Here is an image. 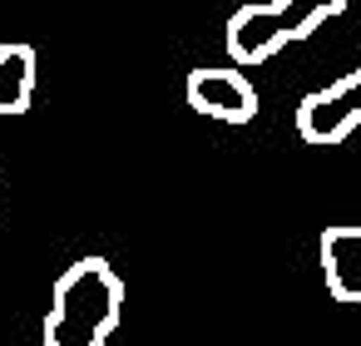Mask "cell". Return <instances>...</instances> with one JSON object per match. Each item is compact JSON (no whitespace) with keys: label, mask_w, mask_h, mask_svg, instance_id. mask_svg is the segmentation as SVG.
I'll return each instance as SVG.
<instances>
[{"label":"cell","mask_w":361,"mask_h":346,"mask_svg":"<svg viewBox=\"0 0 361 346\" xmlns=\"http://www.w3.org/2000/svg\"><path fill=\"white\" fill-rule=\"evenodd\" d=\"M124 316V277L109 257H80L55 277L45 346H104Z\"/></svg>","instance_id":"obj_1"},{"label":"cell","mask_w":361,"mask_h":346,"mask_svg":"<svg viewBox=\"0 0 361 346\" xmlns=\"http://www.w3.org/2000/svg\"><path fill=\"white\" fill-rule=\"evenodd\" d=\"M341 11H346V0H267V6H243V11H233L223 45H228L238 70H257L282 45L317 35Z\"/></svg>","instance_id":"obj_2"},{"label":"cell","mask_w":361,"mask_h":346,"mask_svg":"<svg viewBox=\"0 0 361 346\" xmlns=\"http://www.w3.org/2000/svg\"><path fill=\"white\" fill-rule=\"evenodd\" d=\"M356 129H361V70H351V75L312 89L297 104V134L307 144L331 149V144H346Z\"/></svg>","instance_id":"obj_3"},{"label":"cell","mask_w":361,"mask_h":346,"mask_svg":"<svg viewBox=\"0 0 361 346\" xmlns=\"http://www.w3.org/2000/svg\"><path fill=\"white\" fill-rule=\"evenodd\" d=\"M188 109L208 114L218 124H252L257 119V89L247 80V70L238 65H198L183 85Z\"/></svg>","instance_id":"obj_4"},{"label":"cell","mask_w":361,"mask_h":346,"mask_svg":"<svg viewBox=\"0 0 361 346\" xmlns=\"http://www.w3.org/2000/svg\"><path fill=\"white\" fill-rule=\"evenodd\" d=\"M317 257H322L326 292L346 307H361V228L356 223L326 228L322 242H317Z\"/></svg>","instance_id":"obj_5"},{"label":"cell","mask_w":361,"mask_h":346,"mask_svg":"<svg viewBox=\"0 0 361 346\" xmlns=\"http://www.w3.org/2000/svg\"><path fill=\"white\" fill-rule=\"evenodd\" d=\"M35 99V50L11 40L0 45V114H25Z\"/></svg>","instance_id":"obj_6"}]
</instances>
